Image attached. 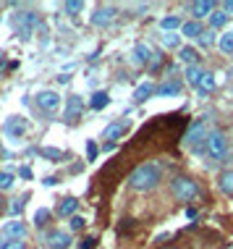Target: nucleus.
Returning <instances> with one entry per match:
<instances>
[{
  "instance_id": "nucleus-3",
  "label": "nucleus",
  "mask_w": 233,
  "mask_h": 249,
  "mask_svg": "<svg viewBox=\"0 0 233 249\" xmlns=\"http://www.w3.org/2000/svg\"><path fill=\"white\" fill-rule=\"evenodd\" d=\"M13 24H16V35L24 39H32V35H34L37 24H39V16L34 11H18L16 16H13Z\"/></svg>"
},
{
  "instance_id": "nucleus-2",
  "label": "nucleus",
  "mask_w": 233,
  "mask_h": 249,
  "mask_svg": "<svg viewBox=\"0 0 233 249\" xmlns=\"http://www.w3.org/2000/svg\"><path fill=\"white\" fill-rule=\"evenodd\" d=\"M204 147H207V158L215 160V163H220L225 155H228V139H225V134L217 131V129H212V131L207 134Z\"/></svg>"
},
{
  "instance_id": "nucleus-4",
  "label": "nucleus",
  "mask_w": 233,
  "mask_h": 249,
  "mask_svg": "<svg viewBox=\"0 0 233 249\" xmlns=\"http://www.w3.org/2000/svg\"><path fill=\"white\" fill-rule=\"evenodd\" d=\"M170 189H173V197H176L178 202H191L197 197V181H191V178H186V176H178V178H173V184H170Z\"/></svg>"
},
{
  "instance_id": "nucleus-15",
  "label": "nucleus",
  "mask_w": 233,
  "mask_h": 249,
  "mask_svg": "<svg viewBox=\"0 0 233 249\" xmlns=\"http://www.w3.org/2000/svg\"><path fill=\"white\" fill-rule=\"evenodd\" d=\"M152 48L147 42H136L134 45V63H139V66H147V63H152Z\"/></svg>"
},
{
  "instance_id": "nucleus-42",
  "label": "nucleus",
  "mask_w": 233,
  "mask_h": 249,
  "mask_svg": "<svg viewBox=\"0 0 233 249\" xmlns=\"http://www.w3.org/2000/svg\"><path fill=\"white\" fill-rule=\"evenodd\" d=\"M0 213H3V205H0Z\"/></svg>"
},
{
  "instance_id": "nucleus-22",
  "label": "nucleus",
  "mask_w": 233,
  "mask_h": 249,
  "mask_svg": "<svg viewBox=\"0 0 233 249\" xmlns=\"http://www.w3.org/2000/svg\"><path fill=\"white\" fill-rule=\"evenodd\" d=\"M204 73H207V71H202L199 66H191V69H186V82L199 87V84H202V79H204Z\"/></svg>"
},
{
  "instance_id": "nucleus-24",
  "label": "nucleus",
  "mask_w": 233,
  "mask_h": 249,
  "mask_svg": "<svg viewBox=\"0 0 233 249\" xmlns=\"http://www.w3.org/2000/svg\"><path fill=\"white\" fill-rule=\"evenodd\" d=\"M217 186H220L223 194H233V171L220 173V181H217Z\"/></svg>"
},
{
  "instance_id": "nucleus-31",
  "label": "nucleus",
  "mask_w": 233,
  "mask_h": 249,
  "mask_svg": "<svg viewBox=\"0 0 233 249\" xmlns=\"http://www.w3.org/2000/svg\"><path fill=\"white\" fill-rule=\"evenodd\" d=\"M199 45H202V48H210V45H215V32H204V35L199 37Z\"/></svg>"
},
{
  "instance_id": "nucleus-7",
  "label": "nucleus",
  "mask_w": 233,
  "mask_h": 249,
  "mask_svg": "<svg viewBox=\"0 0 233 249\" xmlns=\"http://www.w3.org/2000/svg\"><path fill=\"white\" fill-rule=\"evenodd\" d=\"M26 129H29V124H26V118H21V116H11L8 121H5V126H3V131H5V137H8V139L24 137Z\"/></svg>"
},
{
  "instance_id": "nucleus-27",
  "label": "nucleus",
  "mask_w": 233,
  "mask_h": 249,
  "mask_svg": "<svg viewBox=\"0 0 233 249\" xmlns=\"http://www.w3.org/2000/svg\"><path fill=\"white\" fill-rule=\"evenodd\" d=\"M215 89V76L212 73H204V79H202V84H199V95H207V92H212Z\"/></svg>"
},
{
  "instance_id": "nucleus-6",
  "label": "nucleus",
  "mask_w": 233,
  "mask_h": 249,
  "mask_svg": "<svg viewBox=\"0 0 233 249\" xmlns=\"http://www.w3.org/2000/svg\"><path fill=\"white\" fill-rule=\"evenodd\" d=\"M84 113V103L79 95H68V100H66V113H63V121L66 124H76L79 118H82Z\"/></svg>"
},
{
  "instance_id": "nucleus-39",
  "label": "nucleus",
  "mask_w": 233,
  "mask_h": 249,
  "mask_svg": "<svg viewBox=\"0 0 233 249\" xmlns=\"http://www.w3.org/2000/svg\"><path fill=\"white\" fill-rule=\"evenodd\" d=\"M223 11L231 16V13H233V0H225V3H223Z\"/></svg>"
},
{
  "instance_id": "nucleus-19",
  "label": "nucleus",
  "mask_w": 233,
  "mask_h": 249,
  "mask_svg": "<svg viewBox=\"0 0 233 249\" xmlns=\"http://www.w3.org/2000/svg\"><path fill=\"white\" fill-rule=\"evenodd\" d=\"M178 60H181L186 69H191V66H197L199 53H197L194 48H181V50H178Z\"/></svg>"
},
{
  "instance_id": "nucleus-9",
  "label": "nucleus",
  "mask_w": 233,
  "mask_h": 249,
  "mask_svg": "<svg viewBox=\"0 0 233 249\" xmlns=\"http://www.w3.org/2000/svg\"><path fill=\"white\" fill-rule=\"evenodd\" d=\"M45 244L50 249H68L71 247V233L68 231H50L48 239H45Z\"/></svg>"
},
{
  "instance_id": "nucleus-1",
  "label": "nucleus",
  "mask_w": 233,
  "mask_h": 249,
  "mask_svg": "<svg viewBox=\"0 0 233 249\" xmlns=\"http://www.w3.org/2000/svg\"><path fill=\"white\" fill-rule=\"evenodd\" d=\"M160 181H163V165L160 163H144L129 176V186L134 192H150V189H155Z\"/></svg>"
},
{
  "instance_id": "nucleus-10",
  "label": "nucleus",
  "mask_w": 233,
  "mask_h": 249,
  "mask_svg": "<svg viewBox=\"0 0 233 249\" xmlns=\"http://www.w3.org/2000/svg\"><path fill=\"white\" fill-rule=\"evenodd\" d=\"M113 18H116V8H113V5H100V8L92 13V26H108Z\"/></svg>"
},
{
  "instance_id": "nucleus-25",
  "label": "nucleus",
  "mask_w": 233,
  "mask_h": 249,
  "mask_svg": "<svg viewBox=\"0 0 233 249\" xmlns=\"http://www.w3.org/2000/svg\"><path fill=\"white\" fill-rule=\"evenodd\" d=\"M39 155H42V158H48V160H52V163H61V160L66 158V152L63 150H55V147H42Z\"/></svg>"
},
{
  "instance_id": "nucleus-30",
  "label": "nucleus",
  "mask_w": 233,
  "mask_h": 249,
  "mask_svg": "<svg viewBox=\"0 0 233 249\" xmlns=\"http://www.w3.org/2000/svg\"><path fill=\"white\" fill-rule=\"evenodd\" d=\"M48 218H50V210H45V207H39V210L34 213V223L37 226H45V223H48Z\"/></svg>"
},
{
  "instance_id": "nucleus-29",
  "label": "nucleus",
  "mask_w": 233,
  "mask_h": 249,
  "mask_svg": "<svg viewBox=\"0 0 233 249\" xmlns=\"http://www.w3.org/2000/svg\"><path fill=\"white\" fill-rule=\"evenodd\" d=\"M13 181H16V178H13V173L11 171H0V189H11V186H13Z\"/></svg>"
},
{
  "instance_id": "nucleus-18",
  "label": "nucleus",
  "mask_w": 233,
  "mask_h": 249,
  "mask_svg": "<svg viewBox=\"0 0 233 249\" xmlns=\"http://www.w3.org/2000/svg\"><path fill=\"white\" fill-rule=\"evenodd\" d=\"M155 92H157L155 84H152V82H144V84H139L136 89H134V100H136V103H144V100H150Z\"/></svg>"
},
{
  "instance_id": "nucleus-41",
  "label": "nucleus",
  "mask_w": 233,
  "mask_h": 249,
  "mask_svg": "<svg viewBox=\"0 0 233 249\" xmlns=\"http://www.w3.org/2000/svg\"><path fill=\"white\" fill-rule=\"evenodd\" d=\"M3 60H5V53H3V50H0V66H3Z\"/></svg>"
},
{
  "instance_id": "nucleus-14",
  "label": "nucleus",
  "mask_w": 233,
  "mask_h": 249,
  "mask_svg": "<svg viewBox=\"0 0 233 249\" xmlns=\"http://www.w3.org/2000/svg\"><path fill=\"white\" fill-rule=\"evenodd\" d=\"M181 89H183L181 79H168V82H163L157 87V95L160 97H176V95H181Z\"/></svg>"
},
{
  "instance_id": "nucleus-5",
  "label": "nucleus",
  "mask_w": 233,
  "mask_h": 249,
  "mask_svg": "<svg viewBox=\"0 0 233 249\" xmlns=\"http://www.w3.org/2000/svg\"><path fill=\"white\" fill-rule=\"evenodd\" d=\"M207 118H197L194 124L186 129V134H183V144L186 147H194V144H199L202 139H207Z\"/></svg>"
},
{
  "instance_id": "nucleus-38",
  "label": "nucleus",
  "mask_w": 233,
  "mask_h": 249,
  "mask_svg": "<svg viewBox=\"0 0 233 249\" xmlns=\"http://www.w3.org/2000/svg\"><path fill=\"white\" fill-rule=\"evenodd\" d=\"M18 173H21V178H32V171H29L26 165H21V168H18Z\"/></svg>"
},
{
  "instance_id": "nucleus-40",
  "label": "nucleus",
  "mask_w": 233,
  "mask_h": 249,
  "mask_svg": "<svg viewBox=\"0 0 233 249\" xmlns=\"http://www.w3.org/2000/svg\"><path fill=\"white\" fill-rule=\"evenodd\" d=\"M58 82H61V84H68L71 76H68V73H61V76H58Z\"/></svg>"
},
{
  "instance_id": "nucleus-33",
  "label": "nucleus",
  "mask_w": 233,
  "mask_h": 249,
  "mask_svg": "<svg viewBox=\"0 0 233 249\" xmlns=\"http://www.w3.org/2000/svg\"><path fill=\"white\" fill-rule=\"evenodd\" d=\"M95 244H97V239L95 236H86V239H82V241H79V249H95Z\"/></svg>"
},
{
  "instance_id": "nucleus-8",
  "label": "nucleus",
  "mask_w": 233,
  "mask_h": 249,
  "mask_svg": "<svg viewBox=\"0 0 233 249\" xmlns=\"http://www.w3.org/2000/svg\"><path fill=\"white\" fill-rule=\"evenodd\" d=\"M34 103H37V107L52 113V110H58V107H61V95H58V92H52V89H42L34 97Z\"/></svg>"
},
{
  "instance_id": "nucleus-20",
  "label": "nucleus",
  "mask_w": 233,
  "mask_h": 249,
  "mask_svg": "<svg viewBox=\"0 0 233 249\" xmlns=\"http://www.w3.org/2000/svg\"><path fill=\"white\" fill-rule=\"evenodd\" d=\"M183 21L178 16H165V18H160V29L165 32V35H173L176 29H181Z\"/></svg>"
},
{
  "instance_id": "nucleus-21",
  "label": "nucleus",
  "mask_w": 233,
  "mask_h": 249,
  "mask_svg": "<svg viewBox=\"0 0 233 249\" xmlns=\"http://www.w3.org/2000/svg\"><path fill=\"white\" fill-rule=\"evenodd\" d=\"M108 105H110V95H108V92H95L92 100H89L92 110H102V107H108Z\"/></svg>"
},
{
  "instance_id": "nucleus-26",
  "label": "nucleus",
  "mask_w": 233,
  "mask_h": 249,
  "mask_svg": "<svg viewBox=\"0 0 233 249\" xmlns=\"http://www.w3.org/2000/svg\"><path fill=\"white\" fill-rule=\"evenodd\" d=\"M225 24H228V13H225V11H215L210 16V26H212V29H220V26H225Z\"/></svg>"
},
{
  "instance_id": "nucleus-12",
  "label": "nucleus",
  "mask_w": 233,
  "mask_h": 249,
  "mask_svg": "<svg viewBox=\"0 0 233 249\" xmlns=\"http://www.w3.org/2000/svg\"><path fill=\"white\" fill-rule=\"evenodd\" d=\"M189 11L194 13V21H199V18L215 13V3L212 0H197V3H189Z\"/></svg>"
},
{
  "instance_id": "nucleus-23",
  "label": "nucleus",
  "mask_w": 233,
  "mask_h": 249,
  "mask_svg": "<svg viewBox=\"0 0 233 249\" xmlns=\"http://www.w3.org/2000/svg\"><path fill=\"white\" fill-rule=\"evenodd\" d=\"M217 48H220L223 55H233V32H225V35L217 39Z\"/></svg>"
},
{
  "instance_id": "nucleus-35",
  "label": "nucleus",
  "mask_w": 233,
  "mask_h": 249,
  "mask_svg": "<svg viewBox=\"0 0 233 249\" xmlns=\"http://www.w3.org/2000/svg\"><path fill=\"white\" fill-rule=\"evenodd\" d=\"M0 249H26V244L24 241H3Z\"/></svg>"
},
{
  "instance_id": "nucleus-13",
  "label": "nucleus",
  "mask_w": 233,
  "mask_h": 249,
  "mask_svg": "<svg viewBox=\"0 0 233 249\" xmlns=\"http://www.w3.org/2000/svg\"><path fill=\"white\" fill-rule=\"evenodd\" d=\"M126 129H129V124H126V121H116V124H110L108 129L102 131V139H105V142H108V147H110L113 142H116V139L123 137Z\"/></svg>"
},
{
  "instance_id": "nucleus-36",
  "label": "nucleus",
  "mask_w": 233,
  "mask_h": 249,
  "mask_svg": "<svg viewBox=\"0 0 233 249\" xmlns=\"http://www.w3.org/2000/svg\"><path fill=\"white\" fill-rule=\"evenodd\" d=\"M24 199H26V197H21V199H16V202H13V205H11V213H13V215H18V213L24 210Z\"/></svg>"
},
{
  "instance_id": "nucleus-17",
  "label": "nucleus",
  "mask_w": 233,
  "mask_h": 249,
  "mask_svg": "<svg viewBox=\"0 0 233 249\" xmlns=\"http://www.w3.org/2000/svg\"><path fill=\"white\" fill-rule=\"evenodd\" d=\"M181 35H183V37H189V39H199V37L204 35V32H202V24L191 18V21H183V26H181Z\"/></svg>"
},
{
  "instance_id": "nucleus-28",
  "label": "nucleus",
  "mask_w": 233,
  "mask_h": 249,
  "mask_svg": "<svg viewBox=\"0 0 233 249\" xmlns=\"http://www.w3.org/2000/svg\"><path fill=\"white\" fill-rule=\"evenodd\" d=\"M63 11L68 16H76L79 11H84V0H68V3H63Z\"/></svg>"
},
{
  "instance_id": "nucleus-37",
  "label": "nucleus",
  "mask_w": 233,
  "mask_h": 249,
  "mask_svg": "<svg viewBox=\"0 0 233 249\" xmlns=\"http://www.w3.org/2000/svg\"><path fill=\"white\" fill-rule=\"evenodd\" d=\"M86 152H89V160H95V158H97V147H95V142L86 144Z\"/></svg>"
},
{
  "instance_id": "nucleus-16",
  "label": "nucleus",
  "mask_w": 233,
  "mask_h": 249,
  "mask_svg": "<svg viewBox=\"0 0 233 249\" xmlns=\"http://www.w3.org/2000/svg\"><path fill=\"white\" fill-rule=\"evenodd\" d=\"M79 210V199L76 197H66L61 205H58V215H61V218H74V213Z\"/></svg>"
},
{
  "instance_id": "nucleus-32",
  "label": "nucleus",
  "mask_w": 233,
  "mask_h": 249,
  "mask_svg": "<svg viewBox=\"0 0 233 249\" xmlns=\"http://www.w3.org/2000/svg\"><path fill=\"white\" fill-rule=\"evenodd\" d=\"M163 45L165 48H178V35H163ZM181 50V48H178Z\"/></svg>"
},
{
  "instance_id": "nucleus-11",
  "label": "nucleus",
  "mask_w": 233,
  "mask_h": 249,
  "mask_svg": "<svg viewBox=\"0 0 233 249\" xmlns=\"http://www.w3.org/2000/svg\"><path fill=\"white\" fill-rule=\"evenodd\" d=\"M24 236H26V226L24 223H8V226L0 228V239H3V241H8V239L21 241Z\"/></svg>"
},
{
  "instance_id": "nucleus-34",
  "label": "nucleus",
  "mask_w": 233,
  "mask_h": 249,
  "mask_svg": "<svg viewBox=\"0 0 233 249\" xmlns=\"http://www.w3.org/2000/svg\"><path fill=\"white\" fill-rule=\"evenodd\" d=\"M68 226H71V231H82V228H84V218H82V215H74Z\"/></svg>"
}]
</instances>
